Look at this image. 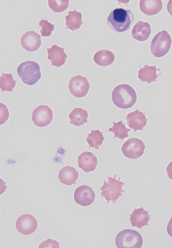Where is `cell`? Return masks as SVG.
<instances>
[{
    "mask_svg": "<svg viewBox=\"0 0 172 248\" xmlns=\"http://www.w3.org/2000/svg\"><path fill=\"white\" fill-rule=\"evenodd\" d=\"M134 19V14L130 10L116 8L108 16L107 23L112 30L121 33L128 31Z\"/></svg>",
    "mask_w": 172,
    "mask_h": 248,
    "instance_id": "obj_1",
    "label": "cell"
},
{
    "mask_svg": "<svg viewBox=\"0 0 172 248\" xmlns=\"http://www.w3.org/2000/svg\"><path fill=\"white\" fill-rule=\"evenodd\" d=\"M111 99L118 108L127 109L135 105L137 96L135 90L131 86L124 84L115 87L112 92Z\"/></svg>",
    "mask_w": 172,
    "mask_h": 248,
    "instance_id": "obj_2",
    "label": "cell"
},
{
    "mask_svg": "<svg viewBox=\"0 0 172 248\" xmlns=\"http://www.w3.org/2000/svg\"><path fill=\"white\" fill-rule=\"evenodd\" d=\"M18 75L23 83L29 86L36 84L41 78L40 66L33 61L24 62L17 69Z\"/></svg>",
    "mask_w": 172,
    "mask_h": 248,
    "instance_id": "obj_3",
    "label": "cell"
},
{
    "mask_svg": "<svg viewBox=\"0 0 172 248\" xmlns=\"http://www.w3.org/2000/svg\"><path fill=\"white\" fill-rule=\"evenodd\" d=\"M121 178L116 179V175L114 177H108V181H104L103 186L100 188L101 195L105 198L107 202H116L120 197L123 196L122 193L125 191L122 189L125 183L120 181Z\"/></svg>",
    "mask_w": 172,
    "mask_h": 248,
    "instance_id": "obj_4",
    "label": "cell"
},
{
    "mask_svg": "<svg viewBox=\"0 0 172 248\" xmlns=\"http://www.w3.org/2000/svg\"><path fill=\"white\" fill-rule=\"evenodd\" d=\"M142 244L143 239L140 233L129 229L120 232L115 239L118 248H141Z\"/></svg>",
    "mask_w": 172,
    "mask_h": 248,
    "instance_id": "obj_5",
    "label": "cell"
},
{
    "mask_svg": "<svg viewBox=\"0 0 172 248\" xmlns=\"http://www.w3.org/2000/svg\"><path fill=\"white\" fill-rule=\"evenodd\" d=\"M172 42L171 37L166 31L156 34L151 43L152 54L157 58L165 56L171 49Z\"/></svg>",
    "mask_w": 172,
    "mask_h": 248,
    "instance_id": "obj_6",
    "label": "cell"
},
{
    "mask_svg": "<svg viewBox=\"0 0 172 248\" xmlns=\"http://www.w3.org/2000/svg\"><path fill=\"white\" fill-rule=\"evenodd\" d=\"M145 145L142 140L137 138L127 140L123 144L121 150L125 156L130 159H137L144 153Z\"/></svg>",
    "mask_w": 172,
    "mask_h": 248,
    "instance_id": "obj_7",
    "label": "cell"
},
{
    "mask_svg": "<svg viewBox=\"0 0 172 248\" xmlns=\"http://www.w3.org/2000/svg\"><path fill=\"white\" fill-rule=\"evenodd\" d=\"M90 89L89 81L85 77L80 75L74 76L69 81V91L76 98H81L86 96Z\"/></svg>",
    "mask_w": 172,
    "mask_h": 248,
    "instance_id": "obj_8",
    "label": "cell"
},
{
    "mask_svg": "<svg viewBox=\"0 0 172 248\" xmlns=\"http://www.w3.org/2000/svg\"><path fill=\"white\" fill-rule=\"evenodd\" d=\"M53 115V111L50 107L47 105L39 106L33 110L32 122L38 127H46L52 123Z\"/></svg>",
    "mask_w": 172,
    "mask_h": 248,
    "instance_id": "obj_9",
    "label": "cell"
},
{
    "mask_svg": "<svg viewBox=\"0 0 172 248\" xmlns=\"http://www.w3.org/2000/svg\"><path fill=\"white\" fill-rule=\"evenodd\" d=\"M38 222L35 217L26 214L18 218L16 222V228L20 234L29 235L33 234L37 229Z\"/></svg>",
    "mask_w": 172,
    "mask_h": 248,
    "instance_id": "obj_10",
    "label": "cell"
},
{
    "mask_svg": "<svg viewBox=\"0 0 172 248\" xmlns=\"http://www.w3.org/2000/svg\"><path fill=\"white\" fill-rule=\"evenodd\" d=\"M74 199L78 205L87 207L94 202L95 193L92 187L83 185L76 188L74 193Z\"/></svg>",
    "mask_w": 172,
    "mask_h": 248,
    "instance_id": "obj_11",
    "label": "cell"
},
{
    "mask_svg": "<svg viewBox=\"0 0 172 248\" xmlns=\"http://www.w3.org/2000/svg\"><path fill=\"white\" fill-rule=\"evenodd\" d=\"M21 44L22 47L26 51H36L42 45L41 36L35 31H28L22 36Z\"/></svg>",
    "mask_w": 172,
    "mask_h": 248,
    "instance_id": "obj_12",
    "label": "cell"
},
{
    "mask_svg": "<svg viewBox=\"0 0 172 248\" xmlns=\"http://www.w3.org/2000/svg\"><path fill=\"white\" fill-rule=\"evenodd\" d=\"M97 164L96 155L91 152H85L78 156V167L86 173L94 171Z\"/></svg>",
    "mask_w": 172,
    "mask_h": 248,
    "instance_id": "obj_13",
    "label": "cell"
},
{
    "mask_svg": "<svg viewBox=\"0 0 172 248\" xmlns=\"http://www.w3.org/2000/svg\"><path fill=\"white\" fill-rule=\"evenodd\" d=\"M125 119L127 124L135 132L138 130H144L148 120L146 118L145 113L141 112L139 109L127 114Z\"/></svg>",
    "mask_w": 172,
    "mask_h": 248,
    "instance_id": "obj_14",
    "label": "cell"
},
{
    "mask_svg": "<svg viewBox=\"0 0 172 248\" xmlns=\"http://www.w3.org/2000/svg\"><path fill=\"white\" fill-rule=\"evenodd\" d=\"M47 52L48 60L50 61L52 66L59 67L65 64L67 55L64 48L55 45L47 48Z\"/></svg>",
    "mask_w": 172,
    "mask_h": 248,
    "instance_id": "obj_15",
    "label": "cell"
},
{
    "mask_svg": "<svg viewBox=\"0 0 172 248\" xmlns=\"http://www.w3.org/2000/svg\"><path fill=\"white\" fill-rule=\"evenodd\" d=\"M130 221L133 227L139 228V229L144 226H149L151 219L149 211L144 210L143 207L140 208H135L133 212L130 215Z\"/></svg>",
    "mask_w": 172,
    "mask_h": 248,
    "instance_id": "obj_16",
    "label": "cell"
},
{
    "mask_svg": "<svg viewBox=\"0 0 172 248\" xmlns=\"http://www.w3.org/2000/svg\"><path fill=\"white\" fill-rule=\"evenodd\" d=\"M151 33V27L149 23L140 21L132 29V36L135 40L144 42L148 40Z\"/></svg>",
    "mask_w": 172,
    "mask_h": 248,
    "instance_id": "obj_17",
    "label": "cell"
},
{
    "mask_svg": "<svg viewBox=\"0 0 172 248\" xmlns=\"http://www.w3.org/2000/svg\"><path fill=\"white\" fill-rule=\"evenodd\" d=\"M78 172L73 167L67 166L63 168L59 172L58 179L61 183L67 186L76 184L78 178Z\"/></svg>",
    "mask_w": 172,
    "mask_h": 248,
    "instance_id": "obj_18",
    "label": "cell"
},
{
    "mask_svg": "<svg viewBox=\"0 0 172 248\" xmlns=\"http://www.w3.org/2000/svg\"><path fill=\"white\" fill-rule=\"evenodd\" d=\"M140 8L141 12L146 16H154L163 9V2L161 0H141Z\"/></svg>",
    "mask_w": 172,
    "mask_h": 248,
    "instance_id": "obj_19",
    "label": "cell"
},
{
    "mask_svg": "<svg viewBox=\"0 0 172 248\" xmlns=\"http://www.w3.org/2000/svg\"><path fill=\"white\" fill-rule=\"evenodd\" d=\"M160 70L156 66L145 65L139 70L138 77L141 82H146L150 84L152 82H156V79L161 75L157 74V72Z\"/></svg>",
    "mask_w": 172,
    "mask_h": 248,
    "instance_id": "obj_20",
    "label": "cell"
},
{
    "mask_svg": "<svg viewBox=\"0 0 172 248\" xmlns=\"http://www.w3.org/2000/svg\"><path fill=\"white\" fill-rule=\"evenodd\" d=\"M115 57L111 51L108 50H101L95 53L93 58L97 65L106 67L111 65L114 62Z\"/></svg>",
    "mask_w": 172,
    "mask_h": 248,
    "instance_id": "obj_21",
    "label": "cell"
},
{
    "mask_svg": "<svg viewBox=\"0 0 172 248\" xmlns=\"http://www.w3.org/2000/svg\"><path fill=\"white\" fill-rule=\"evenodd\" d=\"M82 14L76 10L69 12L65 17L66 29H69L73 31L78 30L82 25Z\"/></svg>",
    "mask_w": 172,
    "mask_h": 248,
    "instance_id": "obj_22",
    "label": "cell"
},
{
    "mask_svg": "<svg viewBox=\"0 0 172 248\" xmlns=\"http://www.w3.org/2000/svg\"><path fill=\"white\" fill-rule=\"evenodd\" d=\"M70 124L80 126L88 122V111L83 108H76L68 115Z\"/></svg>",
    "mask_w": 172,
    "mask_h": 248,
    "instance_id": "obj_23",
    "label": "cell"
},
{
    "mask_svg": "<svg viewBox=\"0 0 172 248\" xmlns=\"http://www.w3.org/2000/svg\"><path fill=\"white\" fill-rule=\"evenodd\" d=\"M104 140L105 138L102 132L99 130H92L91 133L88 135L86 139L89 148L97 150L99 149Z\"/></svg>",
    "mask_w": 172,
    "mask_h": 248,
    "instance_id": "obj_24",
    "label": "cell"
},
{
    "mask_svg": "<svg viewBox=\"0 0 172 248\" xmlns=\"http://www.w3.org/2000/svg\"><path fill=\"white\" fill-rule=\"evenodd\" d=\"M113 126L108 130L114 134V138H118L121 140H124L126 138L129 137L128 132L131 130L130 129H127L123 121H120L118 123H112Z\"/></svg>",
    "mask_w": 172,
    "mask_h": 248,
    "instance_id": "obj_25",
    "label": "cell"
},
{
    "mask_svg": "<svg viewBox=\"0 0 172 248\" xmlns=\"http://www.w3.org/2000/svg\"><path fill=\"white\" fill-rule=\"evenodd\" d=\"M16 82L17 81L14 79L12 73L11 74L2 73L0 77V88L2 92H12L16 87Z\"/></svg>",
    "mask_w": 172,
    "mask_h": 248,
    "instance_id": "obj_26",
    "label": "cell"
},
{
    "mask_svg": "<svg viewBox=\"0 0 172 248\" xmlns=\"http://www.w3.org/2000/svg\"><path fill=\"white\" fill-rule=\"evenodd\" d=\"M68 0H49L48 6L53 12L62 13L66 11L69 6Z\"/></svg>",
    "mask_w": 172,
    "mask_h": 248,
    "instance_id": "obj_27",
    "label": "cell"
},
{
    "mask_svg": "<svg viewBox=\"0 0 172 248\" xmlns=\"http://www.w3.org/2000/svg\"><path fill=\"white\" fill-rule=\"evenodd\" d=\"M39 25L41 27V33L43 37L50 36L55 29V25L46 19H42Z\"/></svg>",
    "mask_w": 172,
    "mask_h": 248,
    "instance_id": "obj_28",
    "label": "cell"
},
{
    "mask_svg": "<svg viewBox=\"0 0 172 248\" xmlns=\"http://www.w3.org/2000/svg\"><path fill=\"white\" fill-rule=\"evenodd\" d=\"M39 248H60V244L56 241L51 239H47L42 243Z\"/></svg>",
    "mask_w": 172,
    "mask_h": 248,
    "instance_id": "obj_29",
    "label": "cell"
},
{
    "mask_svg": "<svg viewBox=\"0 0 172 248\" xmlns=\"http://www.w3.org/2000/svg\"><path fill=\"white\" fill-rule=\"evenodd\" d=\"M1 120L4 115L5 123H6L9 118V113L7 106L2 103H1Z\"/></svg>",
    "mask_w": 172,
    "mask_h": 248,
    "instance_id": "obj_30",
    "label": "cell"
},
{
    "mask_svg": "<svg viewBox=\"0 0 172 248\" xmlns=\"http://www.w3.org/2000/svg\"><path fill=\"white\" fill-rule=\"evenodd\" d=\"M167 173H168L169 178L172 180V161L168 165L166 168Z\"/></svg>",
    "mask_w": 172,
    "mask_h": 248,
    "instance_id": "obj_31",
    "label": "cell"
},
{
    "mask_svg": "<svg viewBox=\"0 0 172 248\" xmlns=\"http://www.w3.org/2000/svg\"><path fill=\"white\" fill-rule=\"evenodd\" d=\"M167 232H168V234L172 237V217L169 222L168 227H167Z\"/></svg>",
    "mask_w": 172,
    "mask_h": 248,
    "instance_id": "obj_32",
    "label": "cell"
},
{
    "mask_svg": "<svg viewBox=\"0 0 172 248\" xmlns=\"http://www.w3.org/2000/svg\"><path fill=\"white\" fill-rule=\"evenodd\" d=\"M167 10H168V13L172 16V0H170L168 2V5H167Z\"/></svg>",
    "mask_w": 172,
    "mask_h": 248,
    "instance_id": "obj_33",
    "label": "cell"
}]
</instances>
